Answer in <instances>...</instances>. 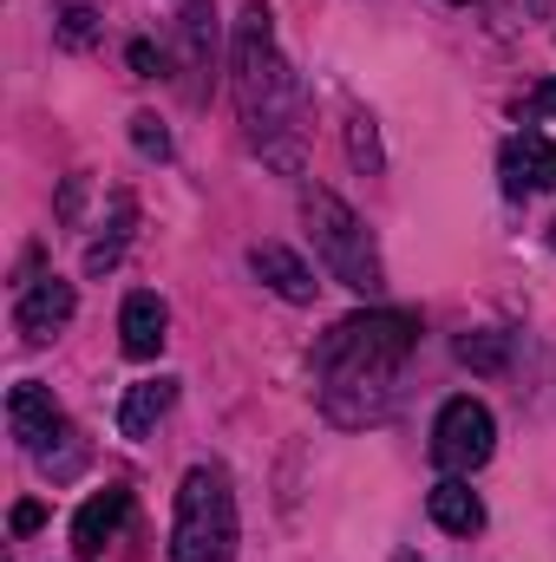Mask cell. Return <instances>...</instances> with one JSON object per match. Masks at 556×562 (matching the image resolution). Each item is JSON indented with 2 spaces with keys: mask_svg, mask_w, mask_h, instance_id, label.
<instances>
[{
  "mask_svg": "<svg viewBox=\"0 0 556 562\" xmlns=\"http://www.w3.org/2000/svg\"><path fill=\"white\" fill-rule=\"evenodd\" d=\"M419 347V314L407 307H367L321 334L314 373H321V413L334 425H380L393 413V380Z\"/></svg>",
  "mask_w": 556,
  "mask_h": 562,
  "instance_id": "1",
  "label": "cell"
},
{
  "mask_svg": "<svg viewBox=\"0 0 556 562\" xmlns=\"http://www.w3.org/2000/svg\"><path fill=\"white\" fill-rule=\"evenodd\" d=\"M230 92H236V112L249 125V138L263 144V157L294 164V132H301V79L288 72L276 46V13L263 0H249L236 13V33H230Z\"/></svg>",
  "mask_w": 556,
  "mask_h": 562,
  "instance_id": "2",
  "label": "cell"
},
{
  "mask_svg": "<svg viewBox=\"0 0 556 562\" xmlns=\"http://www.w3.org/2000/svg\"><path fill=\"white\" fill-rule=\"evenodd\" d=\"M236 557V491L223 464H190L177 484L170 562H230Z\"/></svg>",
  "mask_w": 556,
  "mask_h": 562,
  "instance_id": "3",
  "label": "cell"
},
{
  "mask_svg": "<svg viewBox=\"0 0 556 562\" xmlns=\"http://www.w3.org/2000/svg\"><path fill=\"white\" fill-rule=\"evenodd\" d=\"M301 223H308V236H314L321 269L341 281V288H354V294H367V301L387 288V269H380V249H374L367 223H360L327 183H308V190H301Z\"/></svg>",
  "mask_w": 556,
  "mask_h": 562,
  "instance_id": "4",
  "label": "cell"
},
{
  "mask_svg": "<svg viewBox=\"0 0 556 562\" xmlns=\"http://www.w3.org/2000/svg\"><path fill=\"white\" fill-rule=\"evenodd\" d=\"M491 445H498V419H491L485 400L458 393V400L438 406V419H432V464H438L445 477H471V471L491 458Z\"/></svg>",
  "mask_w": 556,
  "mask_h": 562,
  "instance_id": "5",
  "label": "cell"
},
{
  "mask_svg": "<svg viewBox=\"0 0 556 562\" xmlns=\"http://www.w3.org/2000/svg\"><path fill=\"white\" fill-rule=\"evenodd\" d=\"M73 307H79V294H73V281L59 276H40L20 288V301H13V334L26 340V347H46L53 334H66V321H73Z\"/></svg>",
  "mask_w": 556,
  "mask_h": 562,
  "instance_id": "6",
  "label": "cell"
},
{
  "mask_svg": "<svg viewBox=\"0 0 556 562\" xmlns=\"http://www.w3.org/2000/svg\"><path fill=\"white\" fill-rule=\"evenodd\" d=\"M125 524H132V491L125 484H105L92 504H79V517H73V550H79V562H105V550L125 537Z\"/></svg>",
  "mask_w": 556,
  "mask_h": 562,
  "instance_id": "7",
  "label": "cell"
},
{
  "mask_svg": "<svg viewBox=\"0 0 556 562\" xmlns=\"http://www.w3.org/2000/svg\"><path fill=\"white\" fill-rule=\"evenodd\" d=\"M164 340H170V307H164V294L132 288L125 307H119V347H125V360H157Z\"/></svg>",
  "mask_w": 556,
  "mask_h": 562,
  "instance_id": "8",
  "label": "cell"
},
{
  "mask_svg": "<svg viewBox=\"0 0 556 562\" xmlns=\"http://www.w3.org/2000/svg\"><path fill=\"white\" fill-rule=\"evenodd\" d=\"M498 177L511 196H537V190H556V144L544 132H524L498 150Z\"/></svg>",
  "mask_w": 556,
  "mask_h": 562,
  "instance_id": "9",
  "label": "cell"
},
{
  "mask_svg": "<svg viewBox=\"0 0 556 562\" xmlns=\"http://www.w3.org/2000/svg\"><path fill=\"white\" fill-rule=\"evenodd\" d=\"M59 425H66V413L53 406V386H40V380H20V386L7 393V431L20 438V451H40V445H53V438H59Z\"/></svg>",
  "mask_w": 556,
  "mask_h": 562,
  "instance_id": "10",
  "label": "cell"
},
{
  "mask_svg": "<svg viewBox=\"0 0 556 562\" xmlns=\"http://www.w3.org/2000/svg\"><path fill=\"white\" fill-rule=\"evenodd\" d=\"M249 269H256V281H263L269 294H281L288 307H308V301H314V288H321L314 269H308L294 249H281V243H256V249H249Z\"/></svg>",
  "mask_w": 556,
  "mask_h": 562,
  "instance_id": "11",
  "label": "cell"
},
{
  "mask_svg": "<svg viewBox=\"0 0 556 562\" xmlns=\"http://www.w3.org/2000/svg\"><path fill=\"white\" fill-rule=\"evenodd\" d=\"M425 510H432V524L445 537H478L485 530V504H478V491L465 477H438L432 497H425Z\"/></svg>",
  "mask_w": 556,
  "mask_h": 562,
  "instance_id": "12",
  "label": "cell"
},
{
  "mask_svg": "<svg viewBox=\"0 0 556 562\" xmlns=\"http://www.w3.org/2000/svg\"><path fill=\"white\" fill-rule=\"evenodd\" d=\"M170 406H177V380H138V386H125V400H119V431H125V438H151Z\"/></svg>",
  "mask_w": 556,
  "mask_h": 562,
  "instance_id": "13",
  "label": "cell"
},
{
  "mask_svg": "<svg viewBox=\"0 0 556 562\" xmlns=\"http://www.w3.org/2000/svg\"><path fill=\"white\" fill-rule=\"evenodd\" d=\"M132 223H138V203H132V190H112V223H105V236L86 249V276H105V269H119V262H125Z\"/></svg>",
  "mask_w": 556,
  "mask_h": 562,
  "instance_id": "14",
  "label": "cell"
},
{
  "mask_svg": "<svg viewBox=\"0 0 556 562\" xmlns=\"http://www.w3.org/2000/svg\"><path fill=\"white\" fill-rule=\"evenodd\" d=\"M33 458H40V471H46L53 484H66V477H73V471L86 464V438H79L73 425H59V438H53V445H40Z\"/></svg>",
  "mask_w": 556,
  "mask_h": 562,
  "instance_id": "15",
  "label": "cell"
},
{
  "mask_svg": "<svg viewBox=\"0 0 556 562\" xmlns=\"http://www.w3.org/2000/svg\"><path fill=\"white\" fill-rule=\"evenodd\" d=\"M53 40H59L66 53L92 46V40H99V7H86V0H66V7H59V26H53Z\"/></svg>",
  "mask_w": 556,
  "mask_h": 562,
  "instance_id": "16",
  "label": "cell"
},
{
  "mask_svg": "<svg viewBox=\"0 0 556 562\" xmlns=\"http://www.w3.org/2000/svg\"><path fill=\"white\" fill-rule=\"evenodd\" d=\"M458 360H465L471 373H504L511 340H504V334H458Z\"/></svg>",
  "mask_w": 556,
  "mask_h": 562,
  "instance_id": "17",
  "label": "cell"
},
{
  "mask_svg": "<svg viewBox=\"0 0 556 562\" xmlns=\"http://www.w3.org/2000/svg\"><path fill=\"white\" fill-rule=\"evenodd\" d=\"M347 157H354L367 177H380V164H387V157H380V132H374L367 112H347Z\"/></svg>",
  "mask_w": 556,
  "mask_h": 562,
  "instance_id": "18",
  "label": "cell"
},
{
  "mask_svg": "<svg viewBox=\"0 0 556 562\" xmlns=\"http://www.w3.org/2000/svg\"><path fill=\"white\" fill-rule=\"evenodd\" d=\"M132 144H138L144 157H157V164L170 157V132L157 125V112H138V119H132Z\"/></svg>",
  "mask_w": 556,
  "mask_h": 562,
  "instance_id": "19",
  "label": "cell"
},
{
  "mask_svg": "<svg viewBox=\"0 0 556 562\" xmlns=\"http://www.w3.org/2000/svg\"><path fill=\"white\" fill-rule=\"evenodd\" d=\"M132 72H138V79H157V72H164V53H157L151 40H132Z\"/></svg>",
  "mask_w": 556,
  "mask_h": 562,
  "instance_id": "20",
  "label": "cell"
},
{
  "mask_svg": "<svg viewBox=\"0 0 556 562\" xmlns=\"http://www.w3.org/2000/svg\"><path fill=\"white\" fill-rule=\"evenodd\" d=\"M40 524H46V510H40V504H13V537H33Z\"/></svg>",
  "mask_w": 556,
  "mask_h": 562,
  "instance_id": "21",
  "label": "cell"
},
{
  "mask_svg": "<svg viewBox=\"0 0 556 562\" xmlns=\"http://www.w3.org/2000/svg\"><path fill=\"white\" fill-rule=\"evenodd\" d=\"M531 105H537V112H544V119H556V79H544V86H537V92H531Z\"/></svg>",
  "mask_w": 556,
  "mask_h": 562,
  "instance_id": "22",
  "label": "cell"
},
{
  "mask_svg": "<svg viewBox=\"0 0 556 562\" xmlns=\"http://www.w3.org/2000/svg\"><path fill=\"white\" fill-rule=\"evenodd\" d=\"M393 562H419V557H407V550H400V557H393Z\"/></svg>",
  "mask_w": 556,
  "mask_h": 562,
  "instance_id": "23",
  "label": "cell"
},
{
  "mask_svg": "<svg viewBox=\"0 0 556 562\" xmlns=\"http://www.w3.org/2000/svg\"><path fill=\"white\" fill-rule=\"evenodd\" d=\"M551 249H556V223H551Z\"/></svg>",
  "mask_w": 556,
  "mask_h": 562,
  "instance_id": "24",
  "label": "cell"
},
{
  "mask_svg": "<svg viewBox=\"0 0 556 562\" xmlns=\"http://www.w3.org/2000/svg\"><path fill=\"white\" fill-rule=\"evenodd\" d=\"M452 7H471V0H452Z\"/></svg>",
  "mask_w": 556,
  "mask_h": 562,
  "instance_id": "25",
  "label": "cell"
}]
</instances>
